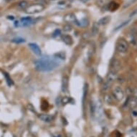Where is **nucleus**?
<instances>
[{"label": "nucleus", "instance_id": "nucleus-12", "mask_svg": "<svg viewBox=\"0 0 137 137\" xmlns=\"http://www.w3.org/2000/svg\"><path fill=\"white\" fill-rule=\"evenodd\" d=\"M111 19V17L110 16H106L104 17H102L101 19H100L98 24L99 25H103H103H106L110 22Z\"/></svg>", "mask_w": 137, "mask_h": 137}, {"label": "nucleus", "instance_id": "nucleus-24", "mask_svg": "<svg viewBox=\"0 0 137 137\" xmlns=\"http://www.w3.org/2000/svg\"><path fill=\"white\" fill-rule=\"evenodd\" d=\"M136 41H137V32L136 33Z\"/></svg>", "mask_w": 137, "mask_h": 137}, {"label": "nucleus", "instance_id": "nucleus-10", "mask_svg": "<svg viewBox=\"0 0 137 137\" xmlns=\"http://www.w3.org/2000/svg\"><path fill=\"white\" fill-rule=\"evenodd\" d=\"M39 118L40 120H42L44 122H51L53 120V117L52 116L48 115V114H40L39 116Z\"/></svg>", "mask_w": 137, "mask_h": 137}, {"label": "nucleus", "instance_id": "nucleus-20", "mask_svg": "<svg viewBox=\"0 0 137 137\" xmlns=\"http://www.w3.org/2000/svg\"><path fill=\"white\" fill-rule=\"evenodd\" d=\"M71 26L70 25H66L64 26V28H63V30H65V31L66 32H68V31H70L71 30Z\"/></svg>", "mask_w": 137, "mask_h": 137}, {"label": "nucleus", "instance_id": "nucleus-25", "mask_svg": "<svg viewBox=\"0 0 137 137\" xmlns=\"http://www.w3.org/2000/svg\"><path fill=\"white\" fill-rule=\"evenodd\" d=\"M8 1H11V0H8Z\"/></svg>", "mask_w": 137, "mask_h": 137}, {"label": "nucleus", "instance_id": "nucleus-21", "mask_svg": "<svg viewBox=\"0 0 137 137\" xmlns=\"http://www.w3.org/2000/svg\"><path fill=\"white\" fill-rule=\"evenodd\" d=\"M60 30H56L55 31L53 32V37H57V36H58L60 34Z\"/></svg>", "mask_w": 137, "mask_h": 137}, {"label": "nucleus", "instance_id": "nucleus-22", "mask_svg": "<svg viewBox=\"0 0 137 137\" xmlns=\"http://www.w3.org/2000/svg\"><path fill=\"white\" fill-rule=\"evenodd\" d=\"M137 15V10H134V12L131 13V15H130V17H134V15Z\"/></svg>", "mask_w": 137, "mask_h": 137}, {"label": "nucleus", "instance_id": "nucleus-5", "mask_svg": "<svg viewBox=\"0 0 137 137\" xmlns=\"http://www.w3.org/2000/svg\"><path fill=\"white\" fill-rule=\"evenodd\" d=\"M113 98L118 100H121L124 98V92L120 86H116L113 90Z\"/></svg>", "mask_w": 137, "mask_h": 137}, {"label": "nucleus", "instance_id": "nucleus-6", "mask_svg": "<svg viewBox=\"0 0 137 137\" xmlns=\"http://www.w3.org/2000/svg\"><path fill=\"white\" fill-rule=\"evenodd\" d=\"M117 78H118L117 72L115 71V70H111L107 75L106 81L110 83H112L113 82H114V81L117 80Z\"/></svg>", "mask_w": 137, "mask_h": 137}, {"label": "nucleus", "instance_id": "nucleus-3", "mask_svg": "<svg viewBox=\"0 0 137 137\" xmlns=\"http://www.w3.org/2000/svg\"><path fill=\"white\" fill-rule=\"evenodd\" d=\"M116 49L120 53H126L128 49V44L125 40H119L116 45Z\"/></svg>", "mask_w": 137, "mask_h": 137}, {"label": "nucleus", "instance_id": "nucleus-17", "mask_svg": "<svg viewBox=\"0 0 137 137\" xmlns=\"http://www.w3.org/2000/svg\"><path fill=\"white\" fill-rule=\"evenodd\" d=\"M104 99H105V101H106L107 103H111L113 101V98L111 97V95H109V94H107L105 96V98H104Z\"/></svg>", "mask_w": 137, "mask_h": 137}, {"label": "nucleus", "instance_id": "nucleus-15", "mask_svg": "<svg viewBox=\"0 0 137 137\" xmlns=\"http://www.w3.org/2000/svg\"><path fill=\"white\" fill-rule=\"evenodd\" d=\"M4 77L6 78V81L8 85L9 86H12V85H13V81L12 80V78L10 77V75H8L7 73H4Z\"/></svg>", "mask_w": 137, "mask_h": 137}, {"label": "nucleus", "instance_id": "nucleus-1", "mask_svg": "<svg viewBox=\"0 0 137 137\" xmlns=\"http://www.w3.org/2000/svg\"><path fill=\"white\" fill-rule=\"evenodd\" d=\"M34 65L37 70L40 72H50L53 70L60 65L59 62L51 58H41L34 62Z\"/></svg>", "mask_w": 137, "mask_h": 137}, {"label": "nucleus", "instance_id": "nucleus-4", "mask_svg": "<svg viewBox=\"0 0 137 137\" xmlns=\"http://www.w3.org/2000/svg\"><path fill=\"white\" fill-rule=\"evenodd\" d=\"M44 10V6L40 4H33L30 6H28L26 10V12L29 14H34V13H38Z\"/></svg>", "mask_w": 137, "mask_h": 137}, {"label": "nucleus", "instance_id": "nucleus-2", "mask_svg": "<svg viewBox=\"0 0 137 137\" xmlns=\"http://www.w3.org/2000/svg\"><path fill=\"white\" fill-rule=\"evenodd\" d=\"M90 109H91V113L96 118H100L102 116L103 105H102L101 100L100 99L96 100L95 101H92L91 105H90Z\"/></svg>", "mask_w": 137, "mask_h": 137}, {"label": "nucleus", "instance_id": "nucleus-7", "mask_svg": "<svg viewBox=\"0 0 137 137\" xmlns=\"http://www.w3.org/2000/svg\"><path fill=\"white\" fill-rule=\"evenodd\" d=\"M68 81L69 79L67 76H64L62 78V83H61V90L63 93H67L68 92Z\"/></svg>", "mask_w": 137, "mask_h": 137}, {"label": "nucleus", "instance_id": "nucleus-19", "mask_svg": "<svg viewBox=\"0 0 137 137\" xmlns=\"http://www.w3.org/2000/svg\"><path fill=\"white\" fill-rule=\"evenodd\" d=\"M13 42H15V43H22V42H25V40L24 39H22V38H15V39H13L12 40Z\"/></svg>", "mask_w": 137, "mask_h": 137}, {"label": "nucleus", "instance_id": "nucleus-23", "mask_svg": "<svg viewBox=\"0 0 137 137\" xmlns=\"http://www.w3.org/2000/svg\"><path fill=\"white\" fill-rule=\"evenodd\" d=\"M82 2H88V1H90V0H81Z\"/></svg>", "mask_w": 137, "mask_h": 137}, {"label": "nucleus", "instance_id": "nucleus-14", "mask_svg": "<svg viewBox=\"0 0 137 137\" xmlns=\"http://www.w3.org/2000/svg\"><path fill=\"white\" fill-rule=\"evenodd\" d=\"M98 23H94L93 26V29H92V34L93 36L96 35L98 32Z\"/></svg>", "mask_w": 137, "mask_h": 137}, {"label": "nucleus", "instance_id": "nucleus-16", "mask_svg": "<svg viewBox=\"0 0 137 137\" xmlns=\"http://www.w3.org/2000/svg\"><path fill=\"white\" fill-rule=\"evenodd\" d=\"M129 105L131 106V107H134V106H136L137 104V98L136 97H132V98L130 99V101H129Z\"/></svg>", "mask_w": 137, "mask_h": 137}, {"label": "nucleus", "instance_id": "nucleus-9", "mask_svg": "<svg viewBox=\"0 0 137 137\" xmlns=\"http://www.w3.org/2000/svg\"><path fill=\"white\" fill-rule=\"evenodd\" d=\"M32 22V19L31 17H23L20 20V23L19 22H16V23H17V25H15L16 26H28L29 25H30Z\"/></svg>", "mask_w": 137, "mask_h": 137}, {"label": "nucleus", "instance_id": "nucleus-18", "mask_svg": "<svg viewBox=\"0 0 137 137\" xmlns=\"http://www.w3.org/2000/svg\"><path fill=\"white\" fill-rule=\"evenodd\" d=\"M28 6V2L25 0H23L19 3V6L20 8H26Z\"/></svg>", "mask_w": 137, "mask_h": 137}, {"label": "nucleus", "instance_id": "nucleus-11", "mask_svg": "<svg viewBox=\"0 0 137 137\" xmlns=\"http://www.w3.org/2000/svg\"><path fill=\"white\" fill-rule=\"evenodd\" d=\"M61 38H62V42H64L66 45H71L72 44H73V39L68 34H62Z\"/></svg>", "mask_w": 137, "mask_h": 137}, {"label": "nucleus", "instance_id": "nucleus-8", "mask_svg": "<svg viewBox=\"0 0 137 137\" xmlns=\"http://www.w3.org/2000/svg\"><path fill=\"white\" fill-rule=\"evenodd\" d=\"M29 47H30L32 51L38 56H40L42 54V50L40 47L38 46L36 43H30L29 44Z\"/></svg>", "mask_w": 137, "mask_h": 137}, {"label": "nucleus", "instance_id": "nucleus-13", "mask_svg": "<svg viewBox=\"0 0 137 137\" xmlns=\"http://www.w3.org/2000/svg\"><path fill=\"white\" fill-rule=\"evenodd\" d=\"M130 22H131V19H128V20H126V21H124V22L121 23L120 25H118V27H116L115 31H118V30H121V29L124 28V27H126V25H128Z\"/></svg>", "mask_w": 137, "mask_h": 137}, {"label": "nucleus", "instance_id": "nucleus-26", "mask_svg": "<svg viewBox=\"0 0 137 137\" xmlns=\"http://www.w3.org/2000/svg\"><path fill=\"white\" fill-rule=\"evenodd\" d=\"M53 1H55V0H53Z\"/></svg>", "mask_w": 137, "mask_h": 137}]
</instances>
